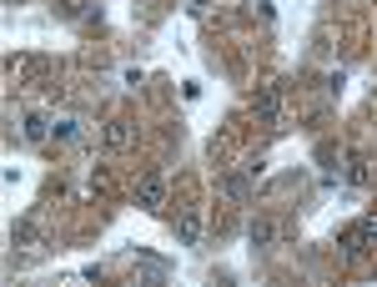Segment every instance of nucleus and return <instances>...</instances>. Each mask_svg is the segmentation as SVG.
Returning a JSON list of instances; mask_svg holds the SVG:
<instances>
[{
    "label": "nucleus",
    "instance_id": "obj_1",
    "mask_svg": "<svg viewBox=\"0 0 377 287\" xmlns=\"http://www.w3.org/2000/svg\"><path fill=\"white\" fill-rule=\"evenodd\" d=\"M337 242H342V252H347V257H363V252H367V242H363V222L342 227V237H337Z\"/></svg>",
    "mask_w": 377,
    "mask_h": 287
},
{
    "label": "nucleus",
    "instance_id": "obj_2",
    "mask_svg": "<svg viewBox=\"0 0 377 287\" xmlns=\"http://www.w3.org/2000/svg\"><path fill=\"white\" fill-rule=\"evenodd\" d=\"M176 237H182V247H196V242H202V217L186 212L182 222H176Z\"/></svg>",
    "mask_w": 377,
    "mask_h": 287
},
{
    "label": "nucleus",
    "instance_id": "obj_3",
    "mask_svg": "<svg viewBox=\"0 0 377 287\" xmlns=\"http://www.w3.org/2000/svg\"><path fill=\"white\" fill-rule=\"evenodd\" d=\"M161 191H166V187H161V177H146L141 182V206H146V212H156V206H161Z\"/></svg>",
    "mask_w": 377,
    "mask_h": 287
},
{
    "label": "nucleus",
    "instance_id": "obj_4",
    "mask_svg": "<svg viewBox=\"0 0 377 287\" xmlns=\"http://www.w3.org/2000/svg\"><path fill=\"white\" fill-rule=\"evenodd\" d=\"M277 106H282V91H277V86H267V91L257 96V111H261L267 121H277Z\"/></svg>",
    "mask_w": 377,
    "mask_h": 287
},
{
    "label": "nucleus",
    "instance_id": "obj_5",
    "mask_svg": "<svg viewBox=\"0 0 377 287\" xmlns=\"http://www.w3.org/2000/svg\"><path fill=\"white\" fill-rule=\"evenodd\" d=\"M51 136V121L45 116H25V141H45Z\"/></svg>",
    "mask_w": 377,
    "mask_h": 287
},
{
    "label": "nucleus",
    "instance_id": "obj_6",
    "mask_svg": "<svg viewBox=\"0 0 377 287\" xmlns=\"http://www.w3.org/2000/svg\"><path fill=\"white\" fill-rule=\"evenodd\" d=\"M131 141V126L126 121H111V147H126Z\"/></svg>",
    "mask_w": 377,
    "mask_h": 287
},
{
    "label": "nucleus",
    "instance_id": "obj_7",
    "mask_svg": "<svg viewBox=\"0 0 377 287\" xmlns=\"http://www.w3.org/2000/svg\"><path fill=\"white\" fill-rule=\"evenodd\" d=\"M252 242H257V247L272 242V227H267V222H252Z\"/></svg>",
    "mask_w": 377,
    "mask_h": 287
},
{
    "label": "nucleus",
    "instance_id": "obj_8",
    "mask_svg": "<svg viewBox=\"0 0 377 287\" xmlns=\"http://www.w3.org/2000/svg\"><path fill=\"white\" fill-rule=\"evenodd\" d=\"M363 242H367V247H377V217H367V222H363Z\"/></svg>",
    "mask_w": 377,
    "mask_h": 287
},
{
    "label": "nucleus",
    "instance_id": "obj_9",
    "mask_svg": "<svg viewBox=\"0 0 377 287\" xmlns=\"http://www.w3.org/2000/svg\"><path fill=\"white\" fill-rule=\"evenodd\" d=\"M226 197H247V182H241V177H226Z\"/></svg>",
    "mask_w": 377,
    "mask_h": 287
}]
</instances>
